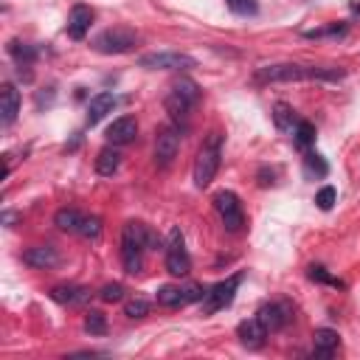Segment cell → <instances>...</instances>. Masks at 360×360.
I'll return each instance as SVG.
<instances>
[{
	"label": "cell",
	"instance_id": "obj_1",
	"mask_svg": "<svg viewBox=\"0 0 360 360\" xmlns=\"http://www.w3.org/2000/svg\"><path fill=\"white\" fill-rule=\"evenodd\" d=\"M344 71L338 68H304V65H267L256 71V82H302V79H326V82H335L341 79Z\"/></svg>",
	"mask_w": 360,
	"mask_h": 360
},
{
	"label": "cell",
	"instance_id": "obj_2",
	"mask_svg": "<svg viewBox=\"0 0 360 360\" xmlns=\"http://www.w3.org/2000/svg\"><path fill=\"white\" fill-rule=\"evenodd\" d=\"M149 243V231L144 223H127L122 234V262L130 276L141 273L144 267V248Z\"/></svg>",
	"mask_w": 360,
	"mask_h": 360
},
{
	"label": "cell",
	"instance_id": "obj_3",
	"mask_svg": "<svg viewBox=\"0 0 360 360\" xmlns=\"http://www.w3.org/2000/svg\"><path fill=\"white\" fill-rule=\"evenodd\" d=\"M220 158H223V138H220V133H212L194 158V186L197 189L212 186V180L220 169Z\"/></svg>",
	"mask_w": 360,
	"mask_h": 360
},
{
	"label": "cell",
	"instance_id": "obj_4",
	"mask_svg": "<svg viewBox=\"0 0 360 360\" xmlns=\"http://www.w3.org/2000/svg\"><path fill=\"white\" fill-rule=\"evenodd\" d=\"M200 99V90L192 79H177L169 90V96H166V110L169 115L175 118V122H183V118L189 115V110L197 104Z\"/></svg>",
	"mask_w": 360,
	"mask_h": 360
},
{
	"label": "cell",
	"instance_id": "obj_5",
	"mask_svg": "<svg viewBox=\"0 0 360 360\" xmlns=\"http://www.w3.org/2000/svg\"><path fill=\"white\" fill-rule=\"evenodd\" d=\"M166 270L172 276H186L192 270V259H189V251H186V239H183V231L180 228H172L169 231V239H166Z\"/></svg>",
	"mask_w": 360,
	"mask_h": 360
},
{
	"label": "cell",
	"instance_id": "obj_6",
	"mask_svg": "<svg viewBox=\"0 0 360 360\" xmlns=\"http://www.w3.org/2000/svg\"><path fill=\"white\" fill-rule=\"evenodd\" d=\"M138 65L146 71H189L197 63L189 54H177V51H158V54H144L138 59Z\"/></svg>",
	"mask_w": 360,
	"mask_h": 360
},
{
	"label": "cell",
	"instance_id": "obj_7",
	"mask_svg": "<svg viewBox=\"0 0 360 360\" xmlns=\"http://www.w3.org/2000/svg\"><path fill=\"white\" fill-rule=\"evenodd\" d=\"M236 287H239V273L231 276V279H225V282H220V284H214L212 290H205L203 302H200V304H203V315H214V313L225 310V307L234 302Z\"/></svg>",
	"mask_w": 360,
	"mask_h": 360
},
{
	"label": "cell",
	"instance_id": "obj_8",
	"mask_svg": "<svg viewBox=\"0 0 360 360\" xmlns=\"http://www.w3.org/2000/svg\"><path fill=\"white\" fill-rule=\"evenodd\" d=\"M214 208H217V214L225 225V231H239L245 225V214H243V203H239V197L234 192H217L214 194Z\"/></svg>",
	"mask_w": 360,
	"mask_h": 360
},
{
	"label": "cell",
	"instance_id": "obj_9",
	"mask_svg": "<svg viewBox=\"0 0 360 360\" xmlns=\"http://www.w3.org/2000/svg\"><path fill=\"white\" fill-rule=\"evenodd\" d=\"M203 295H205V287H200V284H183V287L166 284L155 293L158 304H164V307H186L192 302H203Z\"/></svg>",
	"mask_w": 360,
	"mask_h": 360
},
{
	"label": "cell",
	"instance_id": "obj_10",
	"mask_svg": "<svg viewBox=\"0 0 360 360\" xmlns=\"http://www.w3.org/2000/svg\"><path fill=\"white\" fill-rule=\"evenodd\" d=\"M138 43L135 32H130V28H107V32H102L96 37V51L102 54H127L133 45Z\"/></svg>",
	"mask_w": 360,
	"mask_h": 360
},
{
	"label": "cell",
	"instance_id": "obj_11",
	"mask_svg": "<svg viewBox=\"0 0 360 360\" xmlns=\"http://www.w3.org/2000/svg\"><path fill=\"white\" fill-rule=\"evenodd\" d=\"M180 153V130L177 127H164L155 135V164L169 166Z\"/></svg>",
	"mask_w": 360,
	"mask_h": 360
},
{
	"label": "cell",
	"instance_id": "obj_12",
	"mask_svg": "<svg viewBox=\"0 0 360 360\" xmlns=\"http://www.w3.org/2000/svg\"><path fill=\"white\" fill-rule=\"evenodd\" d=\"M138 135V122L133 115H122V118H115V122L107 127V141L113 146H124L130 141H135Z\"/></svg>",
	"mask_w": 360,
	"mask_h": 360
},
{
	"label": "cell",
	"instance_id": "obj_13",
	"mask_svg": "<svg viewBox=\"0 0 360 360\" xmlns=\"http://www.w3.org/2000/svg\"><path fill=\"white\" fill-rule=\"evenodd\" d=\"M256 318L265 324L267 333H276V329H282V326L290 321V307H287V304H279V302H270V304L259 307Z\"/></svg>",
	"mask_w": 360,
	"mask_h": 360
},
{
	"label": "cell",
	"instance_id": "obj_14",
	"mask_svg": "<svg viewBox=\"0 0 360 360\" xmlns=\"http://www.w3.org/2000/svg\"><path fill=\"white\" fill-rule=\"evenodd\" d=\"M236 335H239V344H243V346L259 349V346L265 344V338H267V329H265V324H262L259 318H248V321L239 324Z\"/></svg>",
	"mask_w": 360,
	"mask_h": 360
},
{
	"label": "cell",
	"instance_id": "obj_15",
	"mask_svg": "<svg viewBox=\"0 0 360 360\" xmlns=\"http://www.w3.org/2000/svg\"><path fill=\"white\" fill-rule=\"evenodd\" d=\"M23 262L28 267H37V270H45V267H54L59 265V254L54 245H34V248H28L23 254Z\"/></svg>",
	"mask_w": 360,
	"mask_h": 360
},
{
	"label": "cell",
	"instance_id": "obj_16",
	"mask_svg": "<svg viewBox=\"0 0 360 360\" xmlns=\"http://www.w3.org/2000/svg\"><path fill=\"white\" fill-rule=\"evenodd\" d=\"M90 23H93V12L87 6H74L71 14H68V34L71 40H85V34L90 32Z\"/></svg>",
	"mask_w": 360,
	"mask_h": 360
},
{
	"label": "cell",
	"instance_id": "obj_17",
	"mask_svg": "<svg viewBox=\"0 0 360 360\" xmlns=\"http://www.w3.org/2000/svg\"><path fill=\"white\" fill-rule=\"evenodd\" d=\"M113 107H115V96H113V93H99V96H93V99H90V104H87V124H90V127L99 124L107 113H113Z\"/></svg>",
	"mask_w": 360,
	"mask_h": 360
},
{
	"label": "cell",
	"instance_id": "obj_18",
	"mask_svg": "<svg viewBox=\"0 0 360 360\" xmlns=\"http://www.w3.org/2000/svg\"><path fill=\"white\" fill-rule=\"evenodd\" d=\"M0 102H3V107H0V113H3V127H9L20 113V93L14 90V85H3V90H0Z\"/></svg>",
	"mask_w": 360,
	"mask_h": 360
},
{
	"label": "cell",
	"instance_id": "obj_19",
	"mask_svg": "<svg viewBox=\"0 0 360 360\" xmlns=\"http://www.w3.org/2000/svg\"><path fill=\"white\" fill-rule=\"evenodd\" d=\"M82 223H85V214H79L76 208H59L54 214V225L65 234H79L82 231Z\"/></svg>",
	"mask_w": 360,
	"mask_h": 360
},
{
	"label": "cell",
	"instance_id": "obj_20",
	"mask_svg": "<svg viewBox=\"0 0 360 360\" xmlns=\"http://www.w3.org/2000/svg\"><path fill=\"white\" fill-rule=\"evenodd\" d=\"M313 349H315L318 357H333V352L338 349V333L335 329H315Z\"/></svg>",
	"mask_w": 360,
	"mask_h": 360
},
{
	"label": "cell",
	"instance_id": "obj_21",
	"mask_svg": "<svg viewBox=\"0 0 360 360\" xmlns=\"http://www.w3.org/2000/svg\"><path fill=\"white\" fill-rule=\"evenodd\" d=\"M118 166H122V153H118L115 146H104L99 153V158H96V172L110 177V175L118 172Z\"/></svg>",
	"mask_w": 360,
	"mask_h": 360
},
{
	"label": "cell",
	"instance_id": "obj_22",
	"mask_svg": "<svg viewBox=\"0 0 360 360\" xmlns=\"http://www.w3.org/2000/svg\"><path fill=\"white\" fill-rule=\"evenodd\" d=\"M51 298L59 302V304H79V302L87 298V293L82 287H74V284H59V287L51 290Z\"/></svg>",
	"mask_w": 360,
	"mask_h": 360
},
{
	"label": "cell",
	"instance_id": "obj_23",
	"mask_svg": "<svg viewBox=\"0 0 360 360\" xmlns=\"http://www.w3.org/2000/svg\"><path fill=\"white\" fill-rule=\"evenodd\" d=\"M273 122H276V127L279 130H293L298 122H295V113H293V107L290 104H284V102H279L276 107H273Z\"/></svg>",
	"mask_w": 360,
	"mask_h": 360
},
{
	"label": "cell",
	"instance_id": "obj_24",
	"mask_svg": "<svg viewBox=\"0 0 360 360\" xmlns=\"http://www.w3.org/2000/svg\"><path fill=\"white\" fill-rule=\"evenodd\" d=\"M85 333H90V335H104V333H107V318H104L99 310H90V313L85 315Z\"/></svg>",
	"mask_w": 360,
	"mask_h": 360
},
{
	"label": "cell",
	"instance_id": "obj_25",
	"mask_svg": "<svg viewBox=\"0 0 360 360\" xmlns=\"http://www.w3.org/2000/svg\"><path fill=\"white\" fill-rule=\"evenodd\" d=\"M293 135H295V144H298V146H310V144L315 141V127H313L310 122H298V124L293 127Z\"/></svg>",
	"mask_w": 360,
	"mask_h": 360
},
{
	"label": "cell",
	"instance_id": "obj_26",
	"mask_svg": "<svg viewBox=\"0 0 360 360\" xmlns=\"http://www.w3.org/2000/svg\"><path fill=\"white\" fill-rule=\"evenodd\" d=\"M79 234H82L85 239H99V236H102V220H99V217H85Z\"/></svg>",
	"mask_w": 360,
	"mask_h": 360
},
{
	"label": "cell",
	"instance_id": "obj_27",
	"mask_svg": "<svg viewBox=\"0 0 360 360\" xmlns=\"http://www.w3.org/2000/svg\"><path fill=\"white\" fill-rule=\"evenodd\" d=\"M124 313H127V318H144L149 313V302L146 298H133V302H127Z\"/></svg>",
	"mask_w": 360,
	"mask_h": 360
},
{
	"label": "cell",
	"instance_id": "obj_28",
	"mask_svg": "<svg viewBox=\"0 0 360 360\" xmlns=\"http://www.w3.org/2000/svg\"><path fill=\"white\" fill-rule=\"evenodd\" d=\"M225 3H228V9H231V12L243 14V17L256 14V0H225Z\"/></svg>",
	"mask_w": 360,
	"mask_h": 360
},
{
	"label": "cell",
	"instance_id": "obj_29",
	"mask_svg": "<svg viewBox=\"0 0 360 360\" xmlns=\"http://www.w3.org/2000/svg\"><path fill=\"white\" fill-rule=\"evenodd\" d=\"M304 166H307V172H310V175H313V172H315L318 177H324V175H326V164H324V158H321V155H315V153H310V155L304 158Z\"/></svg>",
	"mask_w": 360,
	"mask_h": 360
},
{
	"label": "cell",
	"instance_id": "obj_30",
	"mask_svg": "<svg viewBox=\"0 0 360 360\" xmlns=\"http://www.w3.org/2000/svg\"><path fill=\"white\" fill-rule=\"evenodd\" d=\"M315 203H318V208L329 212V208H333V203H335V189H333V186H324V189L315 194Z\"/></svg>",
	"mask_w": 360,
	"mask_h": 360
},
{
	"label": "cell",
	"instance_id": "obj_31",
	"mask_svg": "<svg viewBox=\"0 0 360 360\" xmlns=\"http://www.w3.org/2000/svg\"><path fill=\"white\" fill-rule=\"evenodd\" d=\"M102 298H104V302H122V298H124V287L118 284V282L104 284L102 287Z\"/></svg>",
	"mask_w": 360,
	"mask_h": 360
},
{
	"label": "cell",
	"instance_id": "obj_32",
	"mask_svg": "<svg viewBox=\"0 0 360 360\" xmlns=\"http://www.w3.org/2000/svg\"><path fill=\"white\" fill-rule=\"evenodd\" d=\"M12 54H14V59L23 65V63H32L34 59V48H28V45H23V43H12Z\"/></svg>",
	"mask_w": 360,
	"mask_h": 360
},
{
	"label": "cell",
	"instance_id": "obj_33",
	"mask_svg": "<svg viewBox=\"0 0 360 360\" xmlns=\"http://www.w3.org/2000/svg\"><path fill=\"white\" fill-rule=\"evenodd\" d=\"M310 279H313V282H324V284H338V279L329 276L321 265H313V267H310Z\"/></svg>",
	"mask_w": 360,
	"mask_h": 360
}]
</instances>
